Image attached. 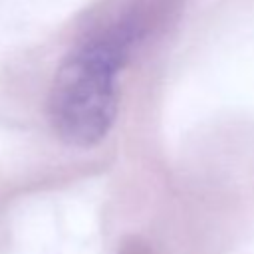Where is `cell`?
Returning <instances> with one entry per match:
<instances>
[{"mask_svg":"<svg viewBox=\"0 0 254 254\" xmlns=\"http://www.w3.org/2000/svg\"><path fill=\"white\" fill-rule=\"evenodd\" d=\"M139 24L123 20L85 40L60 64L48 99V113L58 137L77 149L97 145L117 115V79Z\"/></svg>","mask_w":254,"mask_h":254,"instance_id":"obj_1","label":"cell"}]
</instances>
